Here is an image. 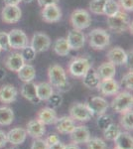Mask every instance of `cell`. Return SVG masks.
<instances>
[{"instance_id": "obj_11", "label": "cell", "mask_w": 133, "mask_h": 149, "mask_svg": "<svg viewBox=\"0 0 133 149\" xmlns=\"http://www.w3.org/2000/svg\"><path fill=\"white\" fill-rule=\"evenodd\" d=\"M41 14H42L43 20L47 23L59 22L62 18V11L58 4H50L43 7Z\"/></svg>"}, {"instance_id": "obj_44", "label": "cell", "mask_w": 133, "mask_h": 149, "mask_svg": "<svg viewBox=\"0 0 133 149\" xmlns=\"http://www.w3.org/2000/svg\"><path fill=\"white\" fill-rule=\"evenodd\" d=\"M59 141H60L59 136L56 135V134H52V135H50L49 137L46 139V142L48 143V145H52V144H55L59 142Z\"/></svg>"}, {"instance_id": "obj_37", "label": "cell", "mask_w": 133, "mask_h": 149, "mask_svg": "<svg viewBox=\"0 0 133 149\" xmlns=\"http://www.w3.org/2000/svg\"><path fill=\"white\" fill-rule=\"evenodd\" d=\"M36 53L35 51L33 50V48L31 46H26L24 47L22 49V52H21V56H22L23 60L25 62H32L35 60L36 58Z\"/></svg>"}, {"instance_id": "obj_13", "label": "cell", "mask_w": 133, "mask_h": 149, "mask_svg": "<svg viewBox=\"0 0 133 149\" xmlns=\"http://www.w3.org/2000/svg\"><path fill=\"white\" fill-rule=\"evenodd\" d=\"M107 59L114 66H122L126 65L128 62L127 53L120 47H114L107 53Z\"/></svg>"}, {"instance_id": "obj_51", "label": "cell", "mask_w": 133, "mask_h": 149, "mask_svg": "<svg viewBox=\"0 0 133 149\" xmlns=\"http://www.w3.org/2000/svg\"><path fill=\"white\" fill-rule=\"evenodd\" d=\"M9 149H19L18 147H11V148H9Z\"/></svg>"}, {"instance_id": "obj_31", "label": "cell", "mask_w": 133, "mask_h": 149, "mask_svg": "<svg viewBox=\"0 0 133 149\" xmlns=\"http://www.w3.org/2000/svg\"><path fill=\"white\" fill-rule=\"evenodd\" d=\"M119 10L120 7L116 0H106L105 1L104 7H103V14L107 16V17L114 15Z\"/></svg>"}, {"instance_id": "obj_33", "label": "cell", "mask_w": 133, "mask_h": 149, "mask_svg": "<svg viewBox=\"0 0 133 149\" xmlns=\"http://www.w3.org/2000/svg\"><path fill=\"white\" fill-rule=\"evenodd\" d=\"M120 127L115 123H112L109 125L105 130H103V135L106 140L114 141V139L117 137V135L120 133Z\"/></svg>"}, {"instance_id": "obj_35", "label": "cell", "mask_w": 133, "mask_h": 149, "mask_svg": "<svg viewBox=\"0 0 133 149\" xmlns=\"http://www.w3.org/2000/svg\"><path fill=\"white\" fill-rule=\"evenodd\" d=\"M106 0H91L89 2V10L93 13L97 14V15H102L103 14V7Z\"/></svg>"}, {"instance_id": "obj_23", "label": "cell", "mask_w": 133, "mask_h": 149, "mask_svg": "<svg viewBox=\"0 0 133 149\" xmlns=\"http://www.w3.org/2000/svg\"><path fill=\"white\" fill-rule=\"evenodd\" d=\"M24 64H25V61L23 60L20 53H13V54H11L10 56L7 58L5 61L6 68L9 71L16 72V73L22 68Z\"/></svg>"}, {"instance_id": "obj_41", "label": "cell", "mask_w": 133, "mask_h": 149, "mask_svg": "<svg viewBox=\"0 0 133 149\" xmlns=\"http://www.w3.org/2000/svg\"><path fill=\"white\" fill-rule=\"evenodd\" d=\"M48 148H49V145L46 142V140L41 138H36L33 141L32 146H31V149H48Z\"/></svg>"}, {"instance_id": "obj_22", "label": "cell", "mask_w": 133, "mask_h": 149, "mask_svg": "<svg viewBox=\"0 0 133 149\" xmlns=\"http://www.w3.org/2000/svg\"><path fill=\"white\" fill-rule=\"evenodd\" d=\"M21 95L24 98L28 100L33 103H38L40 102L37 97V91H36V84L33 81H28L22 86L21 88Z\"/></svg>"}, {"instance_id": "obj_29", "label": "cell", "mask_w": 133, "mask_h": 149, "mask_svg": "<svg viewBox=\"0 0 133 149\" xmlns=\"http://www.w3.org/2000/svg\"><path fill=\"white\" fill-rule=\"evenodd\" d=\"M54 51L57 55L62 57L69 55L70 51H71V48H70L69 44H68L66 38H59V39L56 40L54 44Z\"/></svg>"}, {"instance_id": "obj_43", "label": "cell", "mask_w": 133, "mask_h": 149, "mask_svg": "<svg viewBox=\"0 0 133 149\" xmlns=\"http://www.w3.org/2000/svg\"><path fill=\"white\" fill-rule=\"evenodd\" d=\"M37 1L41 7H45L47 5H50V4H58L60 0H37Z\"/></svg>"}, {"instance_id": "obj_32", "label": "cell", "mask_w": 133, "mask_h": 149, "mask_svg": "<svg viewBox=\"0 0 133 149\" xmlns=\"http://www.w3.org/2000/svg\"><path fill=\"white\" fill-rule=\"evenodd\" d=\"M120 124H121V126L123 127V128L126 129V130H132L133 129V112H132V109L123 112L121 118H120Z\"/></svg>"}, {"instance_id": "obj_6", "label": "cell", "mask_w": 133, "mask_h": 149, "mask_svg": "<svg viewBox=\"0 0 133 149\" xmlns=\"http://www.w3.org/2000/svg\"><path fill=\"white\" fill-rule=\"evenodd\" d=\"M70 115L74 120L88 121L93 116V113L86 103L76 102L70 107Z\"/></svg>"}, {"instance_id": "obj_5", "label": "cell", "mask_w": 133, "mask_h": 149, "mask_svg": "<svg viewBox=\"0 0 133 149\" xmlns=\"http://www.w3.org/2000/svg\"><path fill=\"white\" fill-rule=\"evenodd\" d=\"M71 23L76 30H84L91 26V18L89 13L84 9H76L71 15Z\"/></svg>"}, {"instance_id": "obj_7", "label": "cell", "mask_w": 133, "mask_h": 149, "mask_svg": "<svg viewBox=\"0 0 133 149\" xmlns=\"http://www.w3.org/2000/svg\"><path fill=\"white\" fill-rule=\"evenodd\" d=\"M91 62L86 58H76L70 64L69 71L74 77H84L91 69Z\"/></svg>"}, {"instance_id": "obj_14", "label": "cell", "mask_w": 133, "mask_h": 149, "mask_svg": "<svg viewBox=\"0 0 133 149\" xmlns=\"http://www.w3.org/2000/svg\"><path fill=\"white\" fill-rule=\"evenodd\" d=\"M88 109L91 110L93 115H101L105 113L108 109V102L101 97H93L86 103Z\"/></svg>"}, {"instance_id": "obj_25", "label": "cell", "mask_w": 133, "mask_h": 149, "mask_svg": "<svg viewBox=\"0 0 133 149\" xmlns=\"http://www.w3.org/2000/svg\"><path fill=\"white\" fill-rule=\"evenodd\" d=\"M97 74L100 76V80H107V79H113L116 74V69L113 64L110 62L102 63L97 68Z\"/></svg>"}, {"instance_id": "obj_45", "label": "cell", "mask_w": 133, "mask_h": 149, "mask_svg": "<svg viewBox=\"0 0 133 149\" xmlns=\"http://www.w3.org/2000/svg\"><path fill=\"white\" fill-rule=\"evenodd\" d=\"M7 143V136L3 130H0V148L4 147Z\"/></svg>"}, {"instance_id": "obj_46", "label": "cell", "mask_w": 133, "mask_h": 149, "mask_svg": "<svg viewBox=\"0 0 133 149\" xmlns=\"http://www.w3.org/2000/svg\"><path fill=\"white\" fill-rule=\"evenodd\" d=\"M64 147H65V144L62 143L61 141H59V142H57L55 144L49 145V148L48 149H64Z\"/></svg>"}, {"instance_id": "obj_27", "label": "cell", "mask_w": 133, "mask_h": 149, "mask_svg": "<svg viewBox=\"0 0 133 149\" xmlns=\"http://www.w3.org/2000/svg\"><path fill=\"white\" fill-rule=\"evenodd\" d=\"M18 77L21 81L24 83H28V81H32L36 77V70L32 66L29 64H24L23 67L19 70Z\"/></svg>"}, {"instance_id": "obj_2", "label": "cell", "mask_w": 133, "mask_h": 149, "mask_svg": "<svg viewBox=\"0 0 133 149\" xmlns=\"http://www.w3.org/2000/svg\"><path fill=\"white\" fill-rule=\"evenodd\" d=\"M108 27L116 33H122L127 31L128 29L131 30L132 25L130 22V18L128 14L124 11H118L114 15L107 17Z\"/></svg>"}, {"instance_id": "obj_10", "label": "cell", "mask_w": 133, "mask_h": 149, "mask_svg": "<svg viewBox=\"0 0 133 149\" xmlns=\"http://www.w3.org/2000/svg\"><path fill=\"white\" fill-rule=\"evenodd\" d=\"M2 21L6 24L17 23L21 19L22 12L18 5H6L1 13Z\"/></svg>"}, {"instance_id": "obj_49", "label": "cell", "mask_w": 133, "mask_h": 149, "mask_svg": "<svg viewBox=\"0 0 133 149\" xmlns=\"http://www.w3.org/2000/svg\"><path fill=\"white\" fill-rule=\"evenodd\" d=\"M4 77H5V71L2 68H0V81L3 80Z\"/></svg>"}, {"instance_id": "obj_26", "label": "cell", "mask_w": 133, "mask_h": 149, "mask_svg": "<svg viewBox=\"0 0 133 149\" xmlns=\"http://www.w3.org/2000/svg\"><path fill=\"white\" fill-rule=\"evenodd\" d=\"M83 78H84V80H83L84 85L88 88H97L100 83V76H98L97 72L91 68L86 72Z\"/></svg>"}, {"instance_id": "obj_36", "label": "cell", "mask_w": 133, "mask_h": 149, "mask_svg": "<svg viewBox=\"0 0 133 149\" xmlns=\"http://www.w3.org/2000/svg\"><path fill=\"white\" fill-rule=\"evenodd\" d=\"M86 146L88 149H107L105 141L97 137L89 138V140L86 142Z\"/></svg>"}, {"instance_id": "obj_28", "label": "cell", "mask_w": 133, "mask_h": 149, "mask_svg": "<svg viewBox=\"0 0 133 149\" xmlns=\"http://www.w3.org/2000/svg\"><path fill=\"white\" fill-rule=\"evenodd\" d=\"M37 91V97L39 100H48L51 95L54 93L53 86L50 83H40L36 85Z\"/></svg>"}, {"instance_id": "obj_21", "label": "cell", "mask_w": 133, "mask_h": 149, "mask_svg": "<svg viewBox=\"0 0 133 149\" xmlns=\"http://www.w3.org/2000/svg\"><path fill=\"white\" fill-rule=\"evenodd\" d=\"M57 112L55 111L54 109L52 107H44L38 112L37 119L40 120L45 125H51L54 124L57 120Z\"/></svg>"}, {"instance_id": "obj_1", "label": "cell", "mask_w": 133, "mask_h": 149, "mask_svg": "<svg viewBox=\"0 0 133 149\" xmlns=\"http://www.w3.org/2000/svg\"><path fill=\"white\" fill-rule=\"evenodd\" d=\"M49 81L52 86L57 88L60 92H68L71 88V85L68 81L65 70L60 65H52L48 70Z\"/></svg>"}, {"instance_id": "obj_17", "label": "cell", "mask_w": 133, "mask_h": 149, "mask_svg": "<svg viewBox=\"0 0 133 149\" xmlns=\"http://www.w3.org/2000/svg\"><path fill=\"white\" fill-rule=\"evenodd\" d=\"M55 124L57 130L62 134H71L76 127L75 120L71 116H63L57 118Z\"/></svg>"}, {"instance_id": "obj_16", "label": "cell", "mask_w": 133, "mask_h": 149, "mask_svg": "<svg viewBox=\"0 0 133 149\" xmlns=\"http://www.w3.org/2000/svg\"><path fill=\"white\" fill-rule=\"evenodd\" d=\"M7 142L13 144V145H20L25 142L27 138V132L26 129L22 127H15V128L9 130L8 133H6Z\"/></svg>"}, {"instance_id": "obj_42", "label": "cell", "mask_w": 133, "mask_h": 149, "mask_svg": "<svg viewBox=\"0 0 133 149\" xmlns=\"http://www.w3.org/2000/svg\"><path fill=\"white\" fill-rule=\"evenodd\" d=\"M118 4L125 11H132L133 9V0H118Z\"/></svg>"}, {"instance_id": "obj_47", "label": "cell", "mask_w": 133, "mask_h": 149, "mask_svg": "<svg viewBox=\"0 0 133 149\" xmlns=\"http://www.w3.org/2000/svg\"><path fill=\"white\" fill-rule=\"evenodd\" d=\"M22 0H4L5 5H18Z\"/></svg>"}, {"instance_id": "obj_18", "label": "cell", "mask_w": 133, "mask_h": 149, "mask_svg": "<svg viewBox=\"0 0 133 149\" xmlns=\"http://www.w3.org/2000/svg\"><path fill=\"white\" fill-rule=\"evenodd\" d=\"M26 132L28 135H30L33 138H41L46 132L45 124L38 119H32L27 123V128H26Z\"/></svg>"}, {"instance_id": "obj_50", "label": "cell", "mask_w": 133, "mask_h": 149, "mask_svg": "<svg viewBox=\"0 0 133 149\" xmlns=\"http://www.w3.org/2000/svg\"><path fill=\"white\" fill-rule=\"evenodd\" d=\"M24 1H25L26 3H31V2H32L33 0H24Z\"/></svg>"}, {"instance_id": "obj_24", "label": "cell", "mask_w": 133, "mask_h": 149, "mask_svg": "<svg viewBox=\"0 0 133 149\" xmlns=\"http://www.w3.org/2000/svg\"><path fill=\"white\" fill-rule=\"evenodd\" d=\"M115 147L119 149H133V138L131 134L126 131H120L114 139Z\"/></svg>"}, {"instance_id": "obj_20", "label": "cell", "mask_w": 133, "mask_h": 149, "mask_svg": "<svg viewBox=\"0 0 133 149\" xmlns=\"http://www.w3.org/2000/svg\"><path fill=\"white\" fill-rule=\"evenodd\" d=\"M16 88L12 85H4L0 88V102L3 103H11L17 98Z\"/></svg>"}, {"instance_id": "obj_38", "label": "cell", "mask_w": 133, "mask_h": 149, "mask_svg": "<svg viewBox=\"0 0 133 149\" xmlns=\"http://www.w3.org/2000/svg\"><path fill=\"white\" fill-rule=\"evenodd\" d=\"M121 86H124L127 90H132L133 88V73L132 71L128 72L126 74H124L121 80Z\"/></svg>"}, {"instance_id": "obj_52", "label": "cell", "mask_w": 133, "mask_h": 149, "mask_svg": "<svg viewBox=\"0 0 133 149\" xmlns=\"http://www.w3.org/2000/svg\"><path fill=\"white\" fill-rule=\"evenodd\" d=\"M113 149H119V148H117V147H114V148H113Z\"/></svg>"}, {"instance_id": "obj_53", "label": "cell", "mask_w": 133, "mask_h": 149, "mask_svg": "<svg viewBox=\"0 0 133 149\" xmlns=\"http://www.w3.org/2000/svg\"><path fill=\"white\" fill-rule=\"evenodd\" d=\"M2 51V49H1V48H0V52H1Z\"/></svg>"}, {"instance_id": "obj_19", "label": "cell", "mask_w": 133, "mask_h": 149, "mask_svg": "<svg viewBox=\"0 0 133 149\" xmlns=\"http://www.w3.org/2000/svg\"><path fill=\"white\" fill-rule=\"evenodd\" d=\"M100 93L104 95H116L119 91V85L113 79H107V80H101L100 85L97 86Z\"/></svg>"}, {"instance_id": "obj_48", "label": "cell", "mask_w": 133, "mask_h": 149, "mask_svg": "<svg viewBox=\"0 0 133 149\" xmlns=\"http://www.w3.org/2000/svg\"><path fill=\"white\" fill-rule=\"evenodd\" d=\"M64 149H79V147L77 144H69V145H65Z\"/></svg>"}, {"instance_id": "obj_34", "label": "cell", "mask_w": 133, "mask_h": 149, "mask_svg": "<svg viewBox=\"0 0 133 149\" xmlns=\"http://www.w3.org/2000/svg\"><path fill=\"white\" fill-rule=\"evenodd\" d=\"M96 123H97L98 128L101 130H105L108 126L113 123V119L110 115H107L105 113L98 115L97 119H96Z\"/></svg>"}, {"instance_id": "obj_39", "label": "cell", "mask_w": 133, "mask_h": 149, "mask_svg": "<svg viewBox=\"0 0 133 149\" xmlns=\"http://www.w3.org/2000/svg\"><path fill=\"white\" fill-rule=\"evenodd\" d=\"M0 48L4 51H9L11 49L10 43H9L8 33L0 32Z\"/></svg>"}, {"instance_id": "obj_40", "label": "cell", "mask_w": 133, "mask_h": 149, "mask_svg": "<svg viewBox=\"0 0 133 149\" xmlns=\"http://www.w3.org/2000/svg\"><path fill=\"white\" fill-rule=\"evenodd\" d=\"M48 102H49L50 104L52 105V109H57V107H59L60 105L62 104L63 97L61 95H59V93H53V95L49 97Z\"/></svg>"}, {"instance_id": "obj_15", "label": "cell", "mask_w": 133, "mask_h": 149, "mask_svg": "<svg viewBox=\"0 0 133 149\" xmlns=\"http://www.w3.org/2000/svg\"><path fill=\"white\" fill-rule=\"evenodd\" d=\"M91 138V133L86 126L79 125L76 126L71 133V139L74 144H84L86 143Z\"/></svg>"}, {"instance_id": "obj_30", "label": "cell", "mask_w": 133, "mask_h": 149, "mask_svg": "<svg viewBox=\"0 0 133 149\" xmlns=\"http://www.w3.org/2000/svg\"><path fill=\"white\" fill-rule=\"evenodd\" d=\"M14 120V112L10 107H0V125H10Z\"/></svg>"}, {"instance_id": "obj_3", "label": "cell", "mask_w": 133, "mask_h": 149, "mask_svg": "<svg viewBox=\"0 0 133 149\" xmlns=\"http://www.w3.org/2000/svg\"><path fill=\"white\" fill-rule=\"evenodd\" d=\"M89 46L96 50H103L109 45L110 36L103 29L96 28L91 31L88 34Z\"/></svg>"}, {"instance_id": "obj_12", "label": "cell", "mask_w": 133, "mask_h": 149, "mask_svg": "<svg viewBox=\"0 0 133 149\" xmlns=\"http://www.w3.org/2000/svg\"><path fill=\"white\" fill-rule=\"evenodd\" d=\"M71 50H79L84 47L86 43V36L81 30L72 29L69 32L68 37L66 38Z\"/></svg>"}, {"instance_id": "obj_8", "label": "cell", "mask_w": 133, "mask_h": 149, "mask_svg": "<svg viewBox=\"0 0 133 149\" xmlns=\"http://www.w3.org/2000/svg\"><path fill=\"white\" fill-rule=\"evenodd\" d=\"M9 43L12 49L22 50L28 45V37L20 29H12L8 33Z\"/></svg>"}, {"instance_id": "obj_9", "label": "cell", "mask_w": 133, "mask_h": 149, "mask_svg": "<svg viewBox=\"0 0 133 149\" xmlns=\"http://www.w3.org/2000/svg\"><path fill=\"white\" fill-rule=\"evenodd\" d=\"M51 46L50 37L45 33L37 32L33 35L31 39V47L36 53H42L47 51Z\"/></svg>"}, {"instance_id": "obj_4", "label": "cell", "mask_w": 133, "mask_h": 149, "mask_svg": "<svg viewBox=\"0 0 133 149\" xmlns=\"http://www.w3.org/2000/svg\"><path fill=\"white\" fill-rule=\"evenodd\" d=\"M133 97L130 93L122 92L113 98L111 102V107L118 113H123L127 110L132 109Z\"/></svg>"}]
</instances>
